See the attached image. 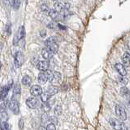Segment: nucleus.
Here are the masks:
<instances>
[{"mask_svg": "<svg viewBox=\"0 0 130 130\" xmlns=\"http://www.w3.org/2000/svg\"><path fill=\"white\" fill-rule=\"evenodd\" d=\"M110 124L115 130H124L125 124L121 122L120 120L115 119V118H111L110 119Z\"/></svg>", "mask_w": 130, "mask_h": 130, "instance_id": "obj_1", "label": "nucleus"}, {"mask_svg": "<svg viewBox=\"0 0 130 130\" xmlns=\"http://www.w3.org/2000/svg\"><path fill=\"white\" fill-rule=\"evenodd\" d=\"M25 36V30H24V26H20L16 34L14 37V39H13V45H16L20 40L23 39Z\"/></svg>", "mask_w": 130, "mask_h": 130, "instance_id": "obj_2", "label": "nucleus"}, {"mask_svg": "<svg viewBox=\"0 0 130 130\" xmlns=\"http://www.w3.org/2000/svg\"><path fill=\"white\" fill-rule=\"evenodd\" d=\"M8 107H9L10 110L13 112L15 115H18L20 112V107H19V103L15 98H12L11 101L8 103Z\"/></svg>", "mask_w": 130, "mask_h": 130, "instance_id": "obj_3", "label": "nucleus"}, {"mask_svg": "<svg viewBox=\"0 0 130 130\" xmlns=\"http://www.w3.org/2000/svg\"><path fill=\"white\" fill-rule=\"evenodd\" d=\"M115 111H116V116L120 120H125L127 119V113H126L124 108L122 107L121 106L116 105L115 107Z\"/></svg>", "mask_w": 130, "mask_h": 130, "instance_id": "obj_4", "label": "nucleus"}, {"mask_svg": "<svg viewBox=\"0 0 130 130\" xmlns=\"http://www.w3.org/2000/svg\"><path fill=\"white\" fill-rule=\"evenodd\" d=\"M24 55L20 51H16L15 54V59H14V62H15V65L16 68H20L22 66V64L24 63Z\"/></svg>", "mask_w": 130, "mask_h": 130, "instance_id": "obj_5", "label": "nucleus"}, {"mask_svg": "<svg viewBox=\"0 0 130 130\" xmlns=\"http://www.w3.org/2000/svg\"><path fill=\"white\" fill-rule=\"evenodd\" d=\"M26 105L31 109H35L39 106V101L36 98H28L26 100Z\"/></svg>", "mask_w": 130, "mask_h": 130, "instance_id": "obj_6", "label": "nucleus"}, {"mask_svg": "<svg viewBox=\"0 0 130 130\" xmlns=\"http://www.w3.org/2000/svg\"><path fill=\"white\" fill-rule=\"evenodd\" d=\"M42 88L40 85H32L30 88V93L34 97L39 96L42 94Z\"/></svg>", "mask_w": 130, "mask_h": 130, "instance_id": "obj_7", "label": "nucleus"}, {"mask_svg": "<svg viewBox=\"0 0 130 130\" xmlns=\"http://www.w3.org/2000/svg\"><path fill=\"white\" fill-rule=\"evenodd\" d=\"M49 66H50V64H49V62L46 60V61H39L38 64H37V68H38V69L42 72L47 71L49 69Z\"/></svg>", "mask_w": 130, "mask_h": 130, "instance_id": "obj_8", "label": "nucleus"}, {"mask_svg": "<svg viewBox=\"0 0 130 130\" xmlns=\"http://www.w3.org/2000/svg\"><path fill=\"white\" fill-rule=\"evenodd\" d=\"M115 68L116 69V71L120 73V75L121 76H124L127 75V70H126L125 67L122 63H116Z\"/></svg>", "mask_w": 130, "mask_h": 130, "instance_id": "obj_9", "label": "nucleus"}, {"mask_svg": "<svg viewBox=\"0 0 130 130\" xmlns=\"http://www.w3.org/2000/svg\"><path fill=\"white\" fill-rule=\"evenodd\" d=\"M11 86V85H5V86H3L2 88L1 91H0V99L3 100L6 99V97L8 94V92L10 90Z\"/></svg>", "mask_w": 130, "mask_h": 130, "instance_id": "obj_10", "label": "nucleus"}, {"mask_svg": "<svg viewBox=\"0 0 130 130\" xmlns=\"http://www.w3.org/2000/svg\"><path fill=\"white\" fill-rule=\"evenodd\" d=\"M46 92L48 93L49 95H50V97H51L53 95L56 94V93L59 92V88L57 86H55V85H51V86H49L47 88Z\"/></svg>", "mask_w": 130, "mask_h": 130, "instance_id": "obj_11", "label": "nucleus"}, {"mask_svg": "<svg viewBox=\"0 0 130 130\" xmlns=\"http://www.w3.org/2000/svg\"><path fill=\"white\" fill-rule=\"evenodd\" d=\"M38 81L40 84L44 85L46 84L47 81H48V76L46 75V72H40L39 75H38Z\"/></svg>", "mask_w": 130, "mask_h": 130, "instance_id": "obj_12", "label": "nucleus"}, {"mask_svg": "<svg viewBox=\"0 0 130 130\" xmlns=\"http://www.w3.org/2000/svg\"><path fill=\"white\" fill-rule=\"evenodd\" d=\"M42 55L43 58L45 59H46V61H47L53 56V54L48 50L47 48H44V49H42Z\"/></svg>", "mask_w": 130, "mask_h": 130, "instance_id": "obj_13", "label": "nucleus"}, {"mask_svg": "<svg viewBox=\"0 0 130 130\" xmlns=\"http://www.w3.org/2000/svg\"><path fill=\"white\" fill-rule=\"evenodd\" d=\"M47 49L52 53L53 55H54V54H56V53L58 52V51H59V46H58V44H57L56 42H55V43L48 45Z\"/></svg>", "mask_w": 130, "mask_h": 130, "instance_id": "obj_14", "label": "nucleus"}, {"mask_svg": "<svg viewBox=\"0 0 130 130\" xmlns=\"http://www.w3.org/2000/svg\"><path fill=\"white\" fill-rule=\"evenodd\" d=\"M123 63L125 66L128 67L129 66V59H130V55L128 52H125L123 55Z\"/></svg>", "mask_w": 130, "mask_h": 130, "instance_id": "obj_15", "label": "nucleus"}, {"mask_svg": "<svg viewBox=\"0 0 130 130\" xmlns=\"http://www.w3.org/2000/svg\"><path fill=\"white\" fill-rule=\"evenodd\" d=\"M48 15H50V17L52 20H57L59 18V13L55 9H50Z\"/></svg>", "mask_w": 130, "mask_h": 130, "instance_id": "obj_16", "label": "nucleus"}, {"mask_svg": "<svg viewBox=\"0 0 130 130\" xmlns=\"http://www.w3.org/2000/svg\"><path fill=\"white\" fill-rule=\"evenodd\" d=\"M61 80V74L59 72H54V76H53L52 83H59Z\"/></svg>", "mask_w": 130, "mask_h": 130, "instance_id": "obj_17", "label": "nucleus"}, {"mask_svg": "<svg viewBox=\"0 0 130 130\" xmlns=\"http://www.w3.org/2000/svg\"><path fill=\"white\" fill-rule=\"evenodd\" d=\"M32 82V79H31V77L29 76H24L23 77V79H22V84L24 85H29Z\"/></svg>", "mask_w": 130, "mask_h": 130, "instance_id": "obj_18", "label": "nucleus"}, {"mask_svg": "<svg viewBox=\"0 0 130 130\" xmlns=\"http://www.w3.org/2000/svg\"><path fill=\"white\" fill-rule=\"evenodd\" d=\"M63 9V3L62 2H55V10L57 12H59Z\"/></svg>", "mask_w": 130, "mask_h": 130, "instance_id": "obj_19", "label": "nucleus"}, {"mask_svg": "<svg viewBox=\"0 0 130 130\" xmlns=\"http://www.w3.org/2000/svg\"><path fill=\"white\" fill-rule=\"evenodd\" d=\"M9 3L11 4V6L12 7L13 9L17 10L20 5V1H18V0H13V1H10Z\"/></svg>", "mask_w": 130, "mask_h": 130, "instance_id": "obj_20", "label": "nucleus"}, {"mask_svg": "<svg viewBox=\"0 0 130 130\" xmlns=\"http://www.w3.org/2000/svg\"><path fill=\"white\" fill-rule=\"evenodd\" d=\"M50 95L48 94V93L45 91V92H42V94H41V100H42L43 103H47V101L50 99Z\"/></svg>", "mask_w": 130, "mask_h": 130, "instance_id": "obj_21", "label": "nucleus"}, {"mask_svg": "<svg viewBox=\"0 0 130 130\" xmlns=\"http://www.w3.org/2000/svg\"><path fill=\"white\" fill-rule=\"evenodd\" d=\"M20 90H21V89H20V85L18 83H16L14 85V88H13V94L14 95H20Z\"/></svg>", "mask_w": 130, "mask_h": 130, "instance_id": "obj_22", "label": "nucleus"}, {"mask_svg": "<svg viewBox=\"0 0 130 130\" xmlns=\"http://www.w3.org/2000/svg\"><path fill=\"white\" fill-rule=\"evenodd\" d=\"M41 108H42V110L45 113H47L51 111V107L47 103H43L42 106H41Z\"/></svg>", "mask_w": 130, "mask_h": 130, "instance_id": "obj_23", "label": "nucleus"}, {"mask_svg": "<svg viewBox=\"0 0 130 130\" xmlns=\"http://www.w3.org/2000/svg\"><path fill=\"white\" fill-rule=\"evenodd\" d=\"M41 121H42L43 124H46L50 121V116L47 115V113L42 114V117H41Z\"/></svg>", "mask_w": 130, "mask_h": 130, "instance_id": "obj_24", "label": "nucleus"}, {"mask_svg": "<svg viewBox=\"0 0 130 130\" xmlns=\"http://www.w3.org/2000/svg\"><path fill=\"white\" fill-rule=\"evenodd\" d=\"M41 11H42L44 14H47L49 13V11H50V9H49V7L46 3H42V5H41Z\"/></svg>", "mask_w": 130, "mask_h": 130, "instance_id": "obj_25", "label": "nucleus"}, {"mask_svg": "<svg viewBox=\"0 0 130 130\" xmlns=\"http://www.w3.org/2000/svg\"><path fill=\"white\" fill-rule=\"evenodd\" d=\"M62 107H61L60 105H57L55 106V107L54 109V113L55 116H60L61 114H62Z\"/></svg>", "mask_w": 130, "mask_h": 130, "instance_id": "obj_26", "label": "nucleus"}, {"mask_svg": "<svg viewBox=\"0 0 130 130\" xmlns=\"http://www.w3.org/2000/svg\"><path fill=\"white\" fill-rule=\"evenodd\" d=\"M69 15H70V13H69L68 10H66V9H63V10H61V11H59V15H60L61 17L63 18V19L67 18Z\"/></svg>", "mask_w": 130, "mask_h": 130, "instance_id": "obj_27", "label": "nucleus"}, {"mask_svg": "<svg viewBox=\"0 0 130 130\" xmlns=\"http://www.w3.org/2000/svg\"><path fill=\"white\" fill-rule=\"evenodd\" d=\"M120 94L123 97H128L129 95V91L127 87H123L120 89Z\"/></svg>", "mask_w": 130, "mask_h": 130, "instance_id": "obj_28", "label": "nucleus"}, {"mask_svg": "<svg viewBox=\"0 0 130 130\" xmlns=\"http://www.w3.org/2000/svg\"><path fill=\"white\" fill-rule=\"evenodd\" d=\"M9 124H8L6 121L1 122L0 124V130H9Z\"/></svg>", "mask_w": 130, "mask_h": 130, "instance_id": "obj_29", "label": "nucleus"}, {"mask_svg": "<svg viewBox=\"0 0 130 130\" xmlns=\"http://www.w3.org/2000/svg\"><path fill=\"white\" fill-rule=\"evenodd\" d=\"M118 81H119L120 83H121L122 85H126V84L128 83V80L127 78H125L124 76H118Z\"/></svg>", "mask_w": 130, "mask_h": 130, "instance_id": "obj_30", "label": "nucleus"}, {"mask_svg": "<svg viewBox=\"0 0 130 130\" xmlns=\"http://www.w3.org/2000/svg\"><path fill=\"white\" fill-rule=\"evenodd\" d=\"M57 24H56L55 21H52V22H51V23H49V24H48L47 27H48L49 28H51V29H55V28H57Z\"/></svg>", "mask_w": 130, "mask_h": 130, "instance_id": "obj_31", "label": "nucleus"}, {"mask_svg": "<svg viewBox=\"0 0 130 130\" xmlns=\"http://www.w3.org/2000/svg\"><path fill=\"white\" fill-rule=\"evenodd\" d=\"M46 45L48 46V45H50V44H52V43H55L56 42V41H55V38H53V37H51V38H49L47 40H46Z\"/></svg>", "mask_w": 130, "mask_h": 130, "instance_id": "obj_32", "label": "nucleus"}, {"mask_svg": "<svg viewBox=\"0 0 130 130\" xmlns=\"http://www.w3.org/2000/svg\"><path fill=\"white\" fill-rule=\"evenodd\" d=\"M50 121L51 122V124H53L54 125L58 123V120H57L56 116H50Z\"/></svg>", "mask_w": 130, "mask_h": 130, "instance_id": "obj_33", "label": "nucleus"}, {"mask_svg": "<svg viewBox=\"0 0 130 130\" xmlns=\"http://www.w3.org/2000/svg\"><path fill=\"white\" fill-rule=\"evenodd\" d=\"M46 130H56V128H55V125H54L53 124H49L46 128Z\"/></svg>", "mask_w": 130, "mask_h": 130, "instance_id": "obj_34", "label": "nucleus"}, {"mask_svg": "<svg viewBox=\"0 0 130 130\" xmlns=\"http://www.w3.org/2000/svg\"><path fill=\"white\" fill-rule=\"evenodd\" d=\"M19 128L20 130H22L23 128H24V120L22 119H20V121H19Z\"/></svg>", "mask_w": 130, "mask_h": 130, "instance_id": "obj_35", "label": "nucleus"}, {"mask_svg": "<svg viewBox=\"0 0 130 130\" xmlns=\"http://www.w3.org/2000/svg\"><path fill=\"white\" fill-rule=\"evenodd\" d=\"M57 27H58L59 28H60V29H63V30L67 29L66 26H64V25H63V24H57Z\"/></svg>", "mask_w": 130, "mask_h": 130, "instance_id": "obj_36", "label": "nucleus"}, {"mask_svg": "<svg viewBox=\"0 0 130 130\" xmlns=\"http://www.w3.org/2000/svg\"><path fill=\"white\" fill-rule=\"evenodd\" d=\"M46 32V31H45V30H42V31H41L40 32V34H41V36H42V37H45V36H46V32Z\"/></svg>", "mask_w": 130, "mask_h": 130, "instance_id": "obj_37", "label": "nucleus"}, {"mask_svg": "<svg viewBox=\"0 0 130 130\" xmlns=\"http://www.w3.org/2000/svg\"><path fill=\"white\" fill-rule=\"evenodd\" d=\"M38 130H46V128H45V127H42V126H41V127L38 128Z\"/></svg>", "mask_w": 130, "mask_h": 130, "instance_id": "obj_38", "label": "nucleus"}, {"mask_svg": "<svg viewBox=\"0 0 130 130\" xmlns=\"http://www.w3.org/2000/svg\"><path fill=\"white\" fill-rule=\"evenodd\" d=\"M0 68H1V62H0Z\"/></svg>", "mask_w": 130, "mask_h": 130, "instance_id": "obj_39", "label": "nucleus"}, {"mask_svg": "<svg viewBox=\"0 0 130 130\" xmlns=\"http://www.w3.org/2000/svg\"><path fill=\"white\" fill-rule=\"evenodd\" d=\"M0 124H1V119H0Z\"/></svg>", "mask_w": 130, "mask_h": 130, "instance_id": "obj_40", "label": "nucleus"}]
</instances>
